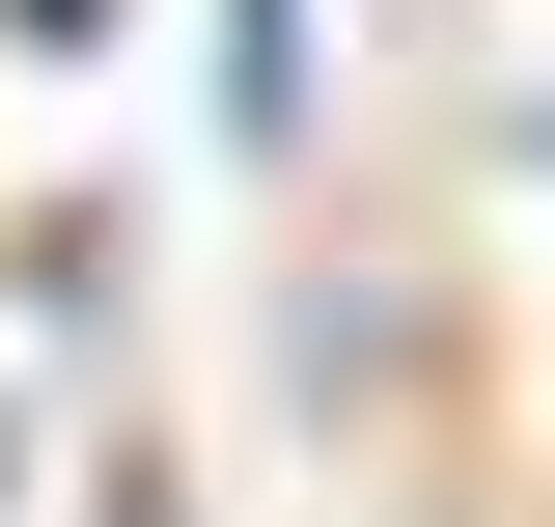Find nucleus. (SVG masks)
I'll list each match as a JSON object with an SVG mask.
<instances>
[{
    "instance_id": "nucleus-2",
    "label": "nucleus",
    "mask_w": 555,
    "mask_h": 527,
    "mask_svg": "<svg viewBox=\"0 0 555 527\" xmlns=\"http://www.w3.org/2000/svg\"><path fill=\"white\" fill-rule=\"evenodd\" d=\"M0 56H112V0H0Z\"/></svg>"
},
{
    "instance_id": "nucleus-3",
    "label": "nucleus",
    "mask_w": 555,
    "mask_h": 527,
    "mask_svg": "<svg viewBox=\"0 0 555 527\" xmlns=\"http://www.w3.org/2000/svg\"><path fill=\"white\" fill-rule=\"evenodd\" d=\"M112 527H195V500H167V472H139V445H112Z\"/></svg>"
},
{
    "instance_id": "nucleus-1",
    "label": "nucleus",
    "mask_w": 555,
    "mask_h": 527,
    "mask_svg": "<svg viewBox=\"0 0 555 527\" xmlns=\"http://www.w3.org/2000/svg\"><path fill=\"white\" fill-rule=\"evenodd\" d=\"M222 139H250V167L306 139V0H222Z\"/></svg>"
}]
</instances>
